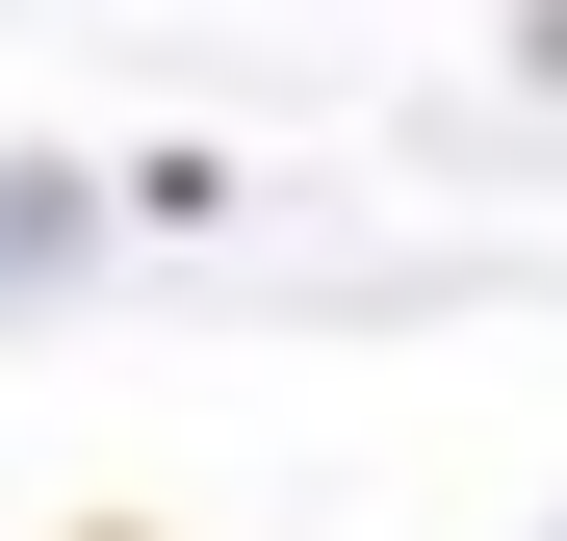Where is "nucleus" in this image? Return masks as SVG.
Returning <instances> with one entry per match:
<instances>
[{"mask_svg": "<svg viewBox=\"0 0 567 541\" xmlns=\"http://www.w3.org/2000/svg\"><path fill=\"white\" fill-rule=\"evenodd\" d=\"M0 232H27V207H0Z\"/></svg>", "mask_w": 567, "mask_h": 541, "instance_id": "f257e3e1", "label": "nucleus"}]
</instances>
